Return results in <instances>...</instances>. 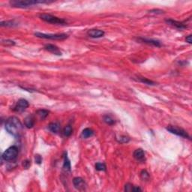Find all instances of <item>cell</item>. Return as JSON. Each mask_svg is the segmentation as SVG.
Returning <instances> with one entry per match:
<instances>
[{"label": "cell", "mask_w": 192, "mask_h": 192, "mask_svg": "<svg viewBox=\"0 0 192 192\" xmlns=\"http://www.w3.org/2000/svg\"><path fill=\"white\" fill-rule=\"evenodd\" d=\"M5 129L11 135L15 137H19L22 134L23 125L18 118L11 116L6 121Z\"/></svg>", "instance_id": "6da1fadb"}, {"label": "cell", "mask_w": 192, "mask_h": 192, "mask_svg": "<svg viewBox=\"0 0 192 192\" xmlns=\"http://www.w3.org/2000/svg\"><path fill=\"white\" fill-rule=\"evenodd\" d=\"M43 3H49V2L41 0H13L10 2L11 6L17 8H28L38 4Z\"/></svg>", "instance_id": "7a4b0ae2"}, {"label": "cell", "mask_w": 192, "mask_h": 192, "mask_svg": "<svg viewBox=\"0 0 192 192\" xmlns=\"http://www.w3.org/2000/svg\"><path fill=\"white\" fill-rule=\"evenodd\" d=\"M18 153V148L15 146H11L4 152L2 158L5 161H13L17 158Z\"/></svg>", "instance_id": "3957f363"}, {"label": "cell", "mask_w": 192, "mask_h": 192, "mask_svg": "<svg viewBox=\"0 0 192 192\" xmlns=\"http://www.w3.org/2000/svg\"><path fill=\"white\" fill-rule=\"evenodd\" d=\"M40 18L43 20L45 22L52 23V24H57V25H63L66 23V21L63 19L59 18L57 17L53 16L51 14H42L40 15Z\"/></svg>", "instance_id": "277c9868"}, {"label": "cell", "mask_w": 192, "mask_h": 192, "mask_svg": "<svg viewBox=\"0 0 192 192\" xmlns=\"http://www.w3.org/2000/svg\"><path fill=\"white\" fill-rule=\"evenodd\" d=\"M35 36L38 38H44V39L51 40H65L68 38V35L66 34H44L41 32H36Z\"/></svg>", "instance_id": "5b68a950"}, {"label": "cell", "mask_w": 192, "mask_h": 192, "mask_svg": "<svg viewBox=\"0 0 192 192\" xmlns=\"http://www.w3.org/2000/svg\"><path fill=\"white\" fill-rule=\"evenodd\" d=\"M167 130L168 131H170L172 134H176L179 137H181L183 138H190L189 134L186 132V131H185L184 129L181 128H179L177 126H174V125H168L167 127Z\"/></svg>", "instance_id": "8992f818"}, {"label": "cell", "mask_w": 192, "mask_h": 192, "mask_svg": "<svg viewBox=\"0 0 192 192\" xmlns=\"http://www.w3.org/2000/svg\"><path fill=\"white\" fill-rule=\"evenodd\" d=\"M29 102L25 99H20L17 102L16 105L14 106L13 110L15 112L22 113L26 110L29 107Z\"/></svg>", "instance_id": "52a82bcc"}, {"label": "cell", "mask_w": 192, "mask_h": 192, "mask_svg": "<svg viewBox=\"0 0 192 192\" xmlns=\"http://www.w3.org/2000/svg\"><path fill=\"white\" fill-rule=\"evenodd\" d=\"M73 184L77 189H78L80 191L85 190L86 183H85L84 179L81 177H75L74 179H73Z\"/></svg>", "instance_id": "ba28073f"}, {"label": "cell", "mask_w": 192, "mask_h": 192, "mask_svg": "<svg viewBox=\"0 0 192 192\" xmlns=\"http://www.w3.org/2000/svg\"><path fill=\"white\" fill-rule=\"evenodd\" d=\"M134 158L140 163H143L146 161L145 152L141 149H137L134 152Z\"/></svg>", "instance_id": "9c48e42d"}, {"label": "cell", "mask_w": 192, "mask_h": 192, "mask_svg": "<svg viewBox=\"0 0 192 192\" xmlns=\"http://www.w3.org/2000/svg\"><path fill=\"white\" fill-rule=\"evenodd\" d=\"M88 36L91 38H101L105 36V32L102 31V30L100 29H90L87 32Z\"/></svg>", "instance_id": "30bf717a"}, {"label": "cell", "mask_w": 192, "mask_h": 192, "mask_svg": "<svg viewBox=\"0 0 192 192\" xmlns=\"http://www.w3.org/2000/svg\"><path fill=\"white\" fill-rule=\"evenodd\" d=\"M44 49L46 51H48V52L52 53H53V54L55 55H57V56H61V55H62V52L59 51V49L53 44L45 45Z\"/></svg>", "instance_id": "8fae6325"}, {"label": "cell", "mask_w": 192, "mask_h": 192, "mask_svg": "<svg viewBox=\"0 0 192 192\" xmlns=\"http://www.w3.org/2000/svg\"><path fill=\"white\" fill-rule=\"evenodd\" d=\"M166 22L168 24L172 25V26H175L176 28L179 29H180V30L184 29L187 28L186 25L184 24L183 23L179 22V21H176V20H172V19L166 20Z\"/></svg>", "instance_id": "7c38bea8"}, {"label": "cell", "mask_w": 192, "mask_h": 192, "mask_svg": "<svg viewBox=\"0 0 192 192\" xmlns=\"http://www.w3.org/2000/svg\"><path fill=\"white\" fill-rule=\"evenodd\" d=\"M139 41H140L143 43L147 44L152 45V46H155V47H161V44L159 41H157V40H153V39H147V38H139Z\"/></svg>", "instance_id": "4fadbf2b"}, {"label": "cell", "mask_w": 192, "mask_h": 192, "mask_svg": "<svg viewBox=\"0 0 192 192\" xmlns=\"http://www.w3.org/2000/svg\"><path fill=\"white\" fill-rule=\"evenodd\" d=\"M36 123V120H35V118L33 116H28L24 120V125L26 128H32L35 125Z\"/></svg>", "instance_id": "5bb4252c"}, {"label": "cell", "mask_w": 192, "mask_h": 192, "mask_svg": "<svg viewBox=\"0 0 192 192\" xmlns=\"http://www.w3.org/2000/svg\"><path fill=\"white\" fill-rule=\"evenodd\" d=\"M48 128L51 132L56 134L60 131V124L59 122H51L48 125Z\"/></svg>", "instance_id": "9a60e30c"}, {"label": "cell", "mask_w": 192, "mask_h": 192, "mask_svg": "<svg viewBox=\"0 0 192 192\" xmlns=\"http://www.w3.org/2000/svg\"><path fill=\"white\" fill-rule=\"evenodd\" d=\"M63 169L65 171H71V162L69 161L68 158L67 156V153L65 152L64 155V164H63Z\"/></svg>", "instance_id": "2e32d148"}, {"label": "cell", "mask_w": 192, "mask_h": 192, "mask_svg": "<svg viewBox=\"0 0 192 192\" xmlns=\"http://www.w3.org/2000/svg\"><path fill=\"white\" fill-rule=\"evenodd\" d=\"M94 131L92 129L90 128H85L82 131V134H81V137L83 138H89L90 137L93 136Z\"/></svg>", "instance_id": "e0dca14e"}, {"label": "cell", "mask_w": 192, "mask_h": 192, "mask_svg": "<svg viewBox=\"0 0 192 192\" xmlns=\"http://www.w3.org/2000/svg\"><path fill=\"white\" fill-rule=\"evenodd\" d=\"M36 114L41 120H43L49 115V111L47 110H38L36 111Z\"/></svg>", "instance_id": "ac0fdd59"}, {"label": "cell", "mask_w": 192, "mask_h": 192, "mask_svg": "<svg viewBox=\"0 0 192 192\" xmlns=\"http://www.w3.org/2000/svg\"><path fill=\"white\" fill-rule=\"evenodd\" d=\"M125 190L126 191H141L142 189L139 187H135L131 184H126L125 187Z\"/></svg>", "instance_id": "d6986e66"}, {"label": "cell", "mask_w": 192, "mask_h": 192, "mask_svg": "<svg viewBox=\"0 0 192 192\" xmlns=\"http://www.w3.org/2000/svg\"><path fill=\"white\" fill-rule=\"evenodd\" d=\"M72 131L73 129L71 125H67V126H65V128H64L63 134L65 137H70L71 135V134H72Z\"/></svg>", "instance_id": "ffe728a7"}, {"label": "cell", "mask_w": 192, "mask_h": 192, "mask_svg": "<svg viewBox=\"0 0 192 192\" xmlns=\"http://www.w3.org/2000/svg\"><path fill=\"white\" fill-rule=\"evenodd\" d=\"M104 121H105V122H106L107 124H108L110 125H113L115 124V120L110 116H108V115H106V116H104Z\"/></svg>", "instance_id": "44dd1931"}, {"label": "cell", "mask_w": 192, "mask_h": 192, "mask_svg": "<svg viewBox=\"0 0 192 192\" xmlns=\"http://www.w3.org/2000/svg\"><path fill=\"white\" fill-rule=\"evenodd\" d=\"M138 80H140L141 83H143L144 84H147V85H151V86H153V85H155V83L152 81L150 80H148L146 78H143V77H139Z\"/></svg>", "instance_id": "7402d4cb"}, {"label": "cell", "mask_w": 192, "mask_h": 192, "mask_svg": "<svg viewBox=\"0 0 192 192\" xmlns=\"http://www.w3.org/2000/svg\"><path fill=\"white\" fill-rule=\"evenodd\" d=\"M95 169L99 171H105L106 170V165L104 163H97L95 164Z\"/></svg>", "instance_id": "603a6c76"}, {"label": "cell", "mask_w": 192, "mask_h": 192, "mask_svg": "<svg viewBox=\"0 0 192 192\" xmlns=\"http://www.w3.org/2000/svg\"><path fill=\"white\" fill-rule=\"evenodd\" d=\"M116 140L120 143H128L130 140V138L126 136H121L120 137L117 138Z\"/></svg>", "instance_id": "cb8c5ba5"}, {"label": "cell", "mask_w": 192, "mask_h": 192, "mask_svg": "<svg viewBox=\"0 0 192 192\" xmlns=\"http://www.w3.org/2000/svg\"><path fill=\"white\" fill-rule=\"evenodd\" d=\"M140 176L143 180H148L149 178V174L146 170H143L140 174Z\"/></svg>", "instance_id": "d4e9b609"}, {"label": "cell", "mask_w": 192, "mask_h": 192, "mask_svg": "<svg viewBox=\"0 0 192 192\" xmlns=\"http://www.w3.org/2000/svg\"><path fill=\"white\" fill-rule=\"evenodd\" d=\"M15 25V23L14 21H3L1 23L2 26H14Z\"/></svg>", "instance_id": "484cf974"}, {"label": "cell", "mask_w": 192, "mask_h": 192, "mask_svg": "<svg viewBox=\"0 0 192 192\" xmlns=\"http://www.w3.org/2000/svg\"><path fill=\"white\" fill-rule=\"evenodd\" d=\"M2 43L5 44L6 46H11V45L14 44V41H11V40H6V41H2Z\"/></svg>", "instance_id": "4316f807"}, {"label": "cell", "mask_w": 192, "mask_h": 192, "mask_svg": "<svg viewBox=\"0 0 192 192\" xmlns=\"http://www.w3.org/2000/svg\"><path fill=\"white\" fill-rule=\"evenodd\" d=\"M23 167H24L25 169H28L30 166V161H29L27 160L24 161L23 163Z\"/></svg>", "instance_id": "83f0119b"}, {"label": "cell", "mask_w": 192, "mask_h": 192, "mask_svg": "<svg viewBox=\"0 0 192 192\" xmlns=\"http://www.w3.org/2000/svg\"><path fill=\"white\" fill-rule=\"evenodd\" d=\"M36 162L38 164H40L42 162V158H41L39 155H36Z\"/></svg>", "instance_id": "f1b7e54d"}, {"label": "cell", "mask_w": 192, "mask_h": 192, "mask_svg": "<svg viewBox=\"0 0 192 192\" xmlns=\"http://www.w3.org/2000/svg\"><path fill=\"white\" fill-rule=\"evenodd\" d=\"M185 41H186V42H188V43H189V44H191L192 43V37H191V36H187L186 37V38H185Z\"/></svg>", "instance_id": "f546056e"}]
</instances>
